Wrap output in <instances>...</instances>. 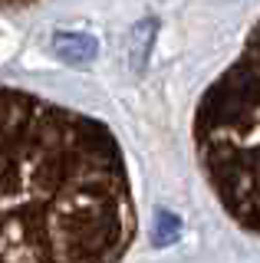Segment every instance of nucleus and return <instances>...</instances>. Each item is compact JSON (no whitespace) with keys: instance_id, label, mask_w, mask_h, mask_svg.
I'll use <instances>...</instances> for the list:
<instances>
[{"instance_id":"obj_1","label":"nucleus","mask_w":260,"mask_h":263,"mask_svg":"<svg viewBox=\"0 0 260 263\" xmlns=\"http://www.w3.org/2000/svg\"><path fill=\"white\" fill-rule=\"evenodd\" d=\"M135 227L112 128L0 86V263H119Z\"/></svg>"},{"instance_id":"obj_2","label":"nucleus","mask_w":260,"mask_h":263,"mask_svg":"<svg viewBox=\"0 0 260 263\" xmlns=\"http://www.w3.org/2000/svg\"><path fill=\"white\" fill-rule=\"evenodd\" d=\"M194 158L237 227L260 237V20L194 109Z\"/></svg>"},{"instance_id":"obj_3","label":"nucleus","mask_w":260,"mask_h":263,"mask_svg":"<svg viewBox=\"0 0 260 263\" xmlns=\"http://www.w3.org/2000/svg\"><path fill=\"white\" fill-rule=\"evenodd\" d=\"M27 4H36V0H0V7H27Z\"/></svg>"}]
</instances>
